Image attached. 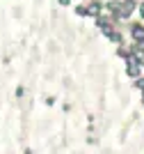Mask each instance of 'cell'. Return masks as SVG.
<instances>
[{
	"instance_id": "2",
	"label": "cell",
	"mask_w": 144,
	"mask_h": 154,
	"mask_svg": "<svg viewBox=\"0 0 144 154\" xmlns=\"http://www.w3.org/2000/svg\"><path fill=\"white\" fill-rule=\"evenodd\" d=\"M133 35H135V39H144V28H133Z\"/></svg>"
},
{
	"instance_id": "3",
	"label": "cell",
	"mask_w": 144,
	"mask_h": 154,
	"mask_svg": "<svg viewBox=\"0 0 144 154\" xmlns=\"http://www.w3.org/2000/svg\"><path fill=\"white\" fill-rule=\"evenodd\" d=\"M89 14H98V5H92V7H89Z\"/></svg>"
},
{
	"instance_id": "1",
	"label": "cell",
	"mask_w": 144,
	"mask_h": 154,
	"mask_svg": "<svg viewBox=\"0 0 144 154\" xmlns=\"http://www.w3.org/2000/svg\"><path fill=\"white\" fill-rule=\"evenodd\" d=\"M128 74H131V76H137V74H140V67L135 64V60L128 62Z\"/></svg>"
},
{
	"instance_id": "5",
	"label": "cell",
	"mask_w": 144,
	"mask_h": 154,
	"mask_svg": "<svg viewBox=\"0 0 144 154\" xmlns=\"http://www.w3.org/2000/svg\"><path fill=\"white\" fill-rule=\"evenodd\" d=\"M137 85H140V88H142V90H144V81H140V83H137Z\"/></svg>"
},
{
	"instance_id": "4",
	"label": "cell",
	"mask_w": 144,
	"mask_h": 154,
	"mask_svg": "<svg viewBox=\"0 0 144 154\" xmlns=\"http://www.w3.org/2000/svg\"><path fill=\"white\" fill-rule=\"evenodd\" d=\"M137 60H140V62L144 64V51H142V53H140V55H137Z\"/></svg>"
},
{
	"instance_id": "6",
	"label": "cell",
	"mask_w": 144,
	"mask_h": 154,
	"mask_svg": "<svg viewBox=\"0 0 144 154\" xmlns=\"http://www.w3.org/2000/svg\"><path fill=\"white\" fill-rule=\"evenodd\" d=\"M142 16H144V5H142Z\"/></svg>"
}]
</instances>
